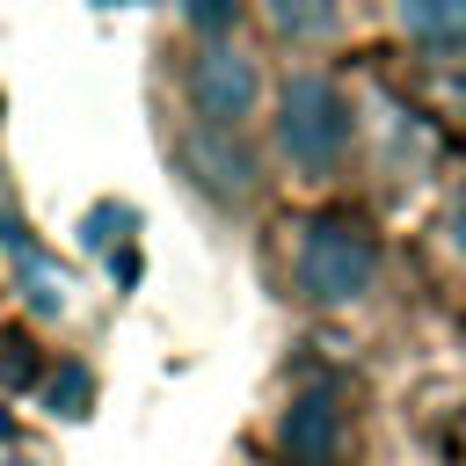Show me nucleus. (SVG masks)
<instances>
[{
    "label": "nucleus",
    "mask_w": 466,
    "mask_h": 466,
    "mask_svg": "<svg viewBox=\"0 0 466 466\" xmlns=\"http://www.w3.org/2000/svg\"><path fill=\"white\" fill-rule=\"evenodd\" d=\"M277 284L313 320H364V313H379V299L393 291L386 218H371L357 197L291 211L284 218V248H277Z\"/></svg>",
    "instance_id": "obj_1"
},
{
    "label": "nucleus",
    "mask_w": 466,
    "mask_h": 466,
    "mask_svg": "<svg viewBox=\"0 0 466 466\" xmlns=\"http://www.w3.org/2000/svg\"><path fill=\"white\" fill-rule=\"evenodd\" d=\"M379 393L350 357L306 350L284 364L269 408L255 415V466H357L379 430Z\"/></svg>",
    "instance_id": "obj_2"
},
{
    "label": "nucleus",
    "mask_w": 466,
    "mask_h": 466,
    "mask_svg": "<svg viewBox=\"0 0 466 466\" xmlns=\"http://www.w3.org/2000/svg\"><path fill=\"white\" fill-rule=\"evenodd\" d=\"M262 124H269V175L306 189V204L350 197V175H357V87L335 66L299 58L269 87Z\"/></svg>",
    "instance_id": "obj_3"
},
{
    "label": "nucleus",
    "mask_w": 466,
    "mask_h": 466,
    "mask_svg": "<svg viewBox=\"0 0 466 466\" xmlns=\"http://www.w3.org/2000/svg\"><path fill=\"white\" fill-rule=\"evenodd\" d=\"M182 102H189V124L255 131V116L269 109V73H262V58L248 44L197 36V51L182 58Z\"/></svg>",
    "instance_id": "obj_4"
},
{
    "label": "nucleus",
    "mask_w": 466,
    "mask_h": 466,
    "mask_svg": "<svg viewBox=\"0 0 466 466\" xmlns=\"http://www.w3.org/2000/svg\"><path fill=\"white\" fill-rule=\"evenodd\" d=\"M175 160H182V175H189L204 197H218V204H248V197L262 189V175H269L255 131H211V124H189V131L175 138Z\"/></svg>",
    "instance_id": "obj_5"
},
{
    "label": "nucleus",
    "mask_w": 466,
    "mask_h": 466,
    "mask_svg": "<svg viewBox=\"0 0 466 466\" xmlns=\"http://www.w3.org/2000/svg\"><path fill=\"white\" fill-rule=\"evenodd\" d=\"M357 466H459V437H451V408H408L386 400L379 430L364 444Z\"/></svg>",
    "instance_id": "obj_6"
},
{
    "label": "nucleus",
    "mask_w": 466,
    "mask_h": 466,
    "mask_svg": "<svg viewBox=\"0 0 466 466\" xmlns=\"http://www.w3.org/2000/svg\"><path fill=\"white\" fill-rule=\"evenodd\" d=\"M422 269H430L437 299L466 306V153L451 160V175H444L437 197H430V218H422Z\"/></svg>",
    "instance_id": "obj_7"
},
{
    "label": "nucleus",
    "mask_w": 466,
    "mask_h": 466,
    "mask_svg": "<svg viewBox=\"0 0 466 466\" xmlns=\"http://www.w3.org/2000/svg\"><path fill=\"white\" fill-rule=\"evenodd\" d=\"M386 36L408 51V66H459L466 0H386Z\"/></svg>",
    "instance_id": "obj_8"
},
{
    "label": "nucleus",
    "mask_w": 466,
    "mask_h": 466,
    "mask_svg": "<svg viewBox=\"0 0 466 466\" xmlns=\"http://www.w3.org/2000/svg\"><path fill=\"white\" fill-rule=\"evenodd\" d=\"M248 7L284 51H328L350 36V0H248Z\"/></svg>",
    "instance_id": "obj_9"
},
{
    "label": "nucleus",
    "mask_w": 466,
    "mask_h": 466,
    "mask_svg": "<svg viewBox=\"0 0 466 466\" xmlns=\"http://www.w3.org/2000/svg\"><path fill=\"white\" fill-rule=\"evenodd\" d=\"M87 400H95V379H87V364H58V371L44 379V408H51L58 422H80V415H87Z\"/></svg>",
    "instance_id": "obj_10"
},
{
    "label": "nucleus",
    "mask_w": 466,
    "mask_h": 466,
    "mask_svg": "<svg viewBox=\"0 0 466 466\" xmlns=\"http://www.w3.org/2000/svg\"><path fill=\"white\" fill-rule=\"evenodd\" d=\"M182 22H189L197 36H233V22H240V0H182Z\"/></svg>",
    "instance_id": "obj_11"
},
{
    "label": "nucleus",
    "mask_w": 466,
    "mask_h": 466,
    "mask_svg": "<svg viewBox=\"0 0 466 466\" xmlns=\"http://www.w3.org/2000/svg\"><path fill=\"white\" fill-rule=\"evenodd\" d=\"M0 379H7V386H29V379H36V342H29L22 328L0 335Z\"/></svg>",
    "instance_id": "obj_12"
},
{
    "label": "nucleus",
    "mask_w": 466,
    "mask_h": 466,
    "mask_svg": "<svg viewBox=\"0 0 466 466\" xmlns=\"http://www.w3.org/2000/svg\"><path fill=\"white\" fill-rule=\"evenodd\" d=\"M451 371H459V400H451V415L466 422V328H459V364H451Z\"/></svg>",
    "instance_id": "obj_13"
},
{
    "label": "nucleus",
    "mask_w": 466,
    "mask_h": 466,
    "mask_svg": "<svg viewBox=\"0 0 466 466\" xmlns=\"http://www.w3.org/2000/svg\"><path fill=\"white\" fill-rule=\"evenodd\" d=\"M451 437H459V459H466V422H459V415H451Z\"/></svg>",
    "instance_id": "obj_14"
},
{
    "label": "nucleus",
    "mask_w": 466,
    "mask_h": 466,
    "mask_svg": "<svg viewBox=\"0 0 466 466\" xmlns=\"http://www.w3.org/2000/svg\"><path fill=\"white\" fill-rule=\"evenodd\" d=\"M95 7H131V0H95Z\"/></svg>",
    "instance_id": "obj_15"
},
{
    "label": "nucleus",
    "mask_w": 466,
    "mask_h": 466,
    "mask_svg": "<svg viewBox=\"0 0 466 466\" xmlns=\"http://www.w3.org/2000/svg\"><path fill=\"white\" fill-rule=\"evenodd\" d=\"M459 320H466V306H459Z\"/></svg>",
    "instance_id": "obj_16"
},
{
    "label": "nucleus",
    "mask_w": 466,
    "mask_h": 466,
    "mask_svg": "<svg viewBox=\"0 0 466 466\" xmlns=\"http://www.w3.org/2000/svg\"><path fill=\"white\" fill-rule=\"evenodd\" d=\"M459 466H466V459H459Z\"/></svg>",
    "instance_id": "obj_17"
}]
</instances>
